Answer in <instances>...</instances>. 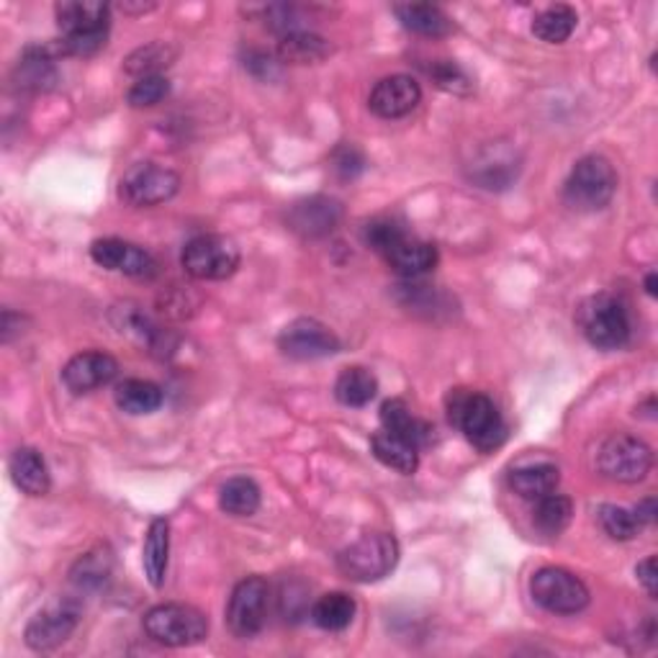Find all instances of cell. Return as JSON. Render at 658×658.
I'll return each instance as SVG.
<instances>
[{"label": "cell", "mask_w": 658, "mask_h": 658, "mask_svg": "<svg viewBox=\"0 0 658 658\" xmlns=\"http://www.w3.org/2000/svg\"><path fill=\"white\" fill-rule=\"evenodd\" d=\"M109 13L106 3L96 0H63L55 6L57 26L63 29V40L47 44L50 55L90 57L106 47L109 40Z\"/></svg>", "instance_id": "6da1fadb"}, {"label": "cell", "mask_w": 658, "mask_h": 658, "mask_svg": "<svg viewBox=\"0 0 658 658\" xmlns=\"http://www.w3.org/2000/svg\"><path fill=\"white\" fill-rule=\"evenodd\" d=\"M448 417L481 453H492L507 440V423L486 394L456 388L448 396Z\"/></svg>", "instance_id": "7a4b0ae2"}, {"label": "cell", "mask_w": 658, "mask_h": 658, "mask_svg": "<svg viewBox=\"0 0 658 658\" xmlns=\"http://www.w3.org/2000/svg\"><path fill=\"white\" fill-rule=\"evenodd\" d=\"M577 325L589 346L596 350H619L630 342V311L623 298L612 294H594L581 301Z\"/></svg>", "instance_id": "3957f363"}, {"label": "cell", "mask_w": 658, "mask_h": 658, "mask_svg": "<svg viewBox=\"0 0 658 658\" xmlns=\"http://www.w3.org/2000/svg\"><path fill=\"white\" fill-rule=\"evenodd\" d=\"M144 633L160 646L188 648L209 638V617L190 604L167 602L152 607L142 619Z\"/></svg>", "instance_id": "277c9868"}, {"label": "cell", "mask_w": 658, "mask_h": 658, "mask_svg": "<svg viewBox=\"0 0 658 658\" xmlns=\"http://www.w3.org/2000/svg\"><path fill=\"white\" fill-rule=\"evenodd\" d=\"M396 563H399V542L386 533L363 535L338 556L340 571L361 584L386 579L396 569Z\"/></svg>", "instance_id": "5b68a950"}, {"label": "cell", "mask_w": 658, "mask_h": 658, "mask_svg": "<svg viewBox=\"0 0 658 658\" xmlns=\"http://www.w3.org/2000/svg\"><path fill=\"white\" fill-rule=\"evenodd\" d=\"M617 194V173L607 157L586 155L571 167L566 180V204L579 211H600Z\"/></svg>", "instance_id": "8992f818"}, {"label": "cell", "mask_w": 658, "mask_h": 658, "mask_svg": "<svg viewBox=\"0 0 658 658\" xmlns=\"http://www.w3.org/2000/svg\"><path fill=\"white\" fill-rule=\"evenodd\" d=\"M596 469L617 484H638L654 469V450L630 432H615L600 446Z\"/></svg>", "instance_id": "52a82bcc"}, {"label": "cell", "mask_w": 658, "mask_h": 658, "mask_svg": "<svg viewBox=\"0 0 658 658\" xmlns=\"http://www.w3.org/2000/svg\"><path fill=\"white\" fill-rule=\"evenodd\" d=\"M180 265L196 281H227L240 267V248L221 234H198L186 242Z\"/></svg>", "instance_id": "ba28073f"}, {"label": "cell", "mask_w": 658, "mask_h": 658, "mask_svg": "<svg viewBox=\"0 0 658 658\" xmlns=\"http://www.w3.org/2000/svg\"><path fill=\"white\" fill-rule=\"evenodd\" d=\"M180 190V175L157 163H136L121 175L119 198L134 209L160 206Z\"/></svg>", "instance_id": "9c48e42d"}, {"label": "cell", "mask_w": 658, "mask_h": 658, "mask_svg": "<svg viewBox=\"0 0 658 658\" xmlns=\"http://www.w3.org/2000/svg\"><path fill=\"white\" fill-rule=\"evenodd\" d=\"M530 594L542 610L553 615H577L589 604V589L577 573L546 566L530 579Z\"/></svg>", "instance_id": "30bf717a"}, {"label": "cell", "mask_w": 658, "mask_h": 658, "mask_svg": "<svg viewBox=\"0 0 658 658\" xmlns=\"http://www.w3.org/2000/svg\"><path fill=\"white\" fill-rule=\"evenodd\" d=\"M80 615L83 604L80 600H73V596L47 604V607L36 612L32 623L26 625V646L32 650H40V654L55 650L75 633V627L80 623Z\"/></svg>", "instance_id": "8fae6325"}, {"label": "cell", "mask_w": 658, "mask_h": 658, "mask_svg": "<svg viewBox=\"0 0 658 658\" xmlns=\"http://www.w3.org/2000/svg\"><path fill=\"white\" fill-rule=\"evenodd\" d=\"M271 602V586L263 577H248L234 586L227 604V625L237 638L248 640L263 630Z\"/></svg>", "instance_id": "7c38bea8"}, {"label": "cell", "mask_w": 658, "mask_h": 658, "mask_svg": "<svg viewBox=\"0 0 658 658\" xmlns=\"http://www.w3.org/2000/svg\"><path fill=\"white\" fill-rule=\"evenodd\" d=\"M278 348L283 355L294 358V361H319V358L340 353V338L319 319L301 317L283 327Z\"/></svg>", "instance_id": "4fadbf2b"}, {"label": "cell", "mask_w": 658, "mask_h": 658, "mask_svg": "<svg viewBox=\"0 0 658 658\" xmlns=\"http://www.w3.org/2000/svg\"><path fill=\"white\" fill-rule=\"evenodd\" d=\"M90 257L106 271L132 275V278H152L157 273V260L147 250L136 248L132 242L106 237L90 244Z\"/></svg>", "instance_id": "5bb4252c"}, {"label": "cell", "mask_w": 658, "mask_h": 658, "mask_svg": "<svg viewBox=\"0 0 658 658\" xmlns=\"http://www.w3.org/2000/svg\"><path fill=\"white\" fill-rule=\"evenodd\" d=\"M423 101V88L409 75H388V78L379 80L376 88L371 90L369 109L376 113L379 119L394 121L409 117Z\"/></svg>", "instance_id": "9a60e30c"}, {"label": "cell", "mask_w": 658, "mask_h": 658, "mask_svg": "<svg viewBox=\"0 0 658 658\" xmlns=\"http://www.w3.org/2000/svg\"><path fill=\"white\" fill-rule=\"evenodd\" d=\"M117 376V358L101 353V350H88V353L75 355L63 369V384L70 388L73 394H90L96 392V388L109 386Z\"/></svg>", "instance_id": "2e32d148"}, {"label": "cell", "mask_w": 658, "mask_h": 658, "mask_svg": "<svg viewBox=\"0 0 658 658\" xmlns=\"http://www.w3.org/2000/svg\"><path fill=\"white\" fill-rule=\"evenodd\" d=\"M342 221L340 201L329 196H311L296 201L288 211V227L301 237H325Z\"/></svg>", "instance_id": "e0dca14e"}, {"label": "cell", "mask_w": 658, "mask_h": 658, "mask_svg": "<svg viewBox=\"0 0 658 658\" xmlns=\"http://www.w3.org/2000/svg\"><path fill=\"white\" fill-rule=\"evenodd\" d=\"M384 257L396 273L407 275V278H419V275L435 271V265H438L440 260L438 250H435L430 242L417 240V237L412 234H404Z\"/></svg>", "instance_id": "ac0fdd59"}, {"label": "cell", "mask_w": 658, "mask_h": 658, "mask_svg": "<svg viewBox=\"0 0 658 658\" xmlns=\"http://www.w3.org/2000/svg\"><path fill=\"white\" fill-rule=\"evenodd\" d=\"M9 471L17 489H21L26 496H44L52 486V476L40 450L34 448H19L11 453Z\"/></svg>", "instance_id": "d6986e66"}, {"label": "cell", "mask_w": 658, "mask_h": 658, "mask_svg": "<svg viewBox=\"0 0 658 658\" xmlns=\"http://www.w3.org/2000/svg\"><path fill=\"white\" fill-rule=\"evenodd\" d=\"M396 19L402 21L404 29H409L412 34L427 36V40H440L453 32V21L446 11H440L438 6L430 3H404L394 9Z\"/></svg>", "instance_id": "ffe728a7"}, {"label": "cell", "mask_w": 658, "mask_h": 658, "mask_svg": "<svg viewBox=\"0 0 658 658\" xmlns=\"http://www.w3.org/2000/svg\"><path fill=\"white\" fill-rule=\"evenodd\" d=\"M167 558H171V523L163 517L152 519L147 538H144L142 550V566L147 573L150 584L160 589L167 577Z\"/></svg>", "instance_id": "44dd1931"}, {"label": "cell", "mask_w": 658, "mask_h": 658, "mask_svg": "<svg viewBox=\"0 0 658 658\" xmlns=\"http://www.w3.org/2000/svg\"><path fill=\"white\" fill-rule=\"evenodd\" d=\"M558 484H561V471L553 463L523 465V469H515L509 473L512 492L530 502H538L542 496L553 494Z\"/></svg>", "instance_id": "7402d4cb"}, {"label": "cell", "mask_w": 658, "mask_h": 658, "mask_svg": "<svg viewBox=\"0 0 658 658\" xmlns=\"http://www.w3.org/2000/svg\"><path fill=\"white\" fill-rule=\"evenodd\" d=\"M371 450L373 456L379 458L386 469H394L404 473V476H412L419 465V448L415 442L399 438V435L381 430L371 438Z\"/></svg>", "instance_id": "603a6c76"}, {"label": "cell", "mask_w": 658, "mask_h": 658, "mask_svg": "<svg viewBox=\"0 0 658 658\" xmlns=\"http://www.w3.org/2000/svg\"><path fill=\"white\" fill-rule=\"evenodd\" d=\"M381 425H384L386 432L399 435V438L415 442L417 448L430 442L432 427L423 423V419L407 407V402L402 399H388L384 407H381Z\"/></svg>", "instance_id": "cb8c5ba5"}, {"label": "cell", "mask_w": 658, "mask_h": 658, "mask_svg": "<svg viewBox=\"0 0 658 658\" xmlns=\"http://www.w3.org/2000/svg\"><path fill=\"white\" fill-rule=\"evenodd\" d=\"M17 86L24 90H50L57 83L55 57L50 55L47 47H29L24 57L19 59L17 70H13Z\"/></svg>", "instance_id": "d4e9b609"}, {"label": "cell", "mask_w": 658, "mask_h": 658, "mask_svg": "<svg viewBox=\"0 0 658 658\" xmlns=\"http://www.w3.org/2000/svg\"><path fill=\"white\" fill-rule=\"evenodd\" d=\"M332 55V44L314 32H296L281 36L278 57L286 65H317Z\"/></svg>", "instance_id": "484cf974"}, {"label": "cell", "mask_w": 658, "mask_h": 658, "mask_svg": "<svg viewBox=\"0 0 658 658\" xmlns=\"http://www.w3.org/2000/svg\"><path fill=\"white\" fill-rule=\"evenodd\" d=\"M113 399H117L119 409L127 412V415H152V412H157L163 407V388L157 384H152V381H144V379H129L124 384L117 386V392H113Z\"/></svg>", "instance_id": "4316f807"}, {"label": "cell", "mask_w": 658, "mask_h": 658, "mask_svg": "<svg viewBox=\"0 0 658 658\" xmlns=\"http://www.w3.org/2000/svg\"><path fill=\"white\" fill-rule=\"evenodd\" d=\"M379 394V381L369 369H361V365H353V369H346L335 381V396H338L340 404L346 407L361 409L369 407V404L376 399Z\"/></svg>", "instance_id": "83f0119b"}, {"label": "cell", "mask_w": 658, "mask_h": 658, "mask_svg": "<svg viewBox=\"0 0 658 658\" xmlns=\"http://www.w3.org/2000/svg\"><path fill=\"white\" fill-rule=\"evenodd\" d=\"M355 617V600L346 592H329L319 596L311 607V623L327 633H340Z\"/></svg>", "instance_id": "f1b7e54d"}, {"label": "cell", "mask_w": 658, "mask_h": 658, "mask_svg": "<svg viewBox=\"0 0 658 658\" xmlns=\"http://www.w3.org/2000/svg\"><path fill=\"white\" fill-rule=\"evenodd\" d=\"M579 24L577 11L571 6H548L546 11H540L533 21V34L546 44H563L573 34V29Z\"/></svg>", "instance_id": "f546056e"}, {"label": "cell", "mask_w": 658, "mask_h": 658, "mask_svg": "<svg viewBox=\"0 0 658 658\" xmlns=\"http://www.w3.org/2000/svg\"><path fill=\"white\" fill-rule=\"evenodd\" d=\"M219 507L232 517H252L260 509V486L248 476L229 479L219 492Z\"/></svg>", "instance_id": "4dcf8cb0"}, {"label": "cell", "mask_w": 658, "mask_h": 658, "mask_svg": "<svg viewBox=\"0 0 658 658\" xmlns=\"http://www.w3.org/2000/svg\"><path fill=\"white\" fill-rule=\"evenodd\" d=\"M573 517V502L563 494H548L535 502L533 507V523L540 533L546 535H561L571 525Z\"/></svg>", "instance_id": "1f68e13d"}, {"label": "cell", "mask_w": 658, "mask_h": 658, "mask_svg": "<svg viewBox=\"0 0 658 658\" xmlns=\"http://www.w3.org/2000/svg\"><path fill=\"white\" fill-rule=\"evenodd\" d=\"M175 59V50L167 47L163 42L147 44V47L134 50L132 55L124 59V70L129 75H136V80L147 78V75H163L160 70L167 67Z\"/></svg>", "instance_id": "d6a6232c"}, {"label": "cell", "mask_w": 658, "mask_h": 658, "mask_svg": "<svg viewBox=\"0 0 658 658\" xmlns=\"http://www.w3.org/2000/svg\"><path fill=\"white\" fill-rule=\"evenodd\" d=\"M600 525L612 540H633L643 530V523L635 515V509L617 507V504H602Z\"/></svg>", "instance_id": "836d02e7"}, {"label": "cell", "mask_w": 658, "mask_h": 658, "mask_svg": "<svg viewBox=\"0 0 658 658\" xmlns=\"http://www.w3.org/2000/svg\"><path fill=\"white\" fill-rule=\"evenodd\" d=\"M404 234L409 232L394 219H373L363 227V242L369 244L371 250H376L379 255H386V252L392 250Z\"/></svg>", "instance_id": "e575fe53"}, {"label": "cell", "mask_w": 658, "mask_h": 658, "mask_svg": "<svg viewBox=\"0 0 658 658\" xmlns=\"http://www.w3.org/2000/svg\"><path fill=\"white\" fill-rule=\"evenodd\" d=\"M171 94V80L165 75H147V78H140L129 88L127 101L134 109H150V106H157L163 98Z\"/></svg>", "instance_id": "d590c367"}, {"label": "cell", "mask_w": 658, "mask_h": 658, "mask_svg": "<svg viewBox=\"0 0 658 658\" xmlns=\"http://www.w3.org/2000/svg\"><path fill=\"white\" fill-rule=\"evenodd\" d=\"M109 558L106 553H88L83 556L73 569V581L80 589H96L109 579Z\"/></svg>", "instance_id": "8d00e7d4"}, {"label": "cell", "mask_w": 658, "mask_h": 658, "mask_svg": "<svg viewBox=\"0 0 658 658\" xmlns=\"http://www.w3.org/2000/svg\"><path fill=\"white\" fill-rule=\"evenodd\" d=\"M430 75L442 90H448V94L463 96V94H469V90H471L469 75H465L458 65L448 63V59H442V63L430 67Z\"/></svg>", "instance_id": "74e56055"}, {"label": "cell", "mask_w": 658, "mask_h": 658, "mask_svg": "<svg viewBox=\"0 0 658 658\" xmlns=\"http://www.w3.org/2000/svg\"><path fill=\"white\" fill-rule=\"evenodd\" d=\"M332 163H335V171H338L340 178L353 180L363 173L365 157H363V152L355 147V144H342V147L335 150Z\"/></svg>", "instance_id": "f35d334b"}, {"label": "cell", "mask_w": 658, "mask_h": 658, "mask_svg": "<svg viewBox=\"0 0 658 658\" xmlns=\"http://www.w3.org/2000/svg\"><path fill=\"white\" fill-rule=\"evenodd\" d=\"M635 573H638V581L643 586H646L648 596H658V563H656V556H648L646 561L638 563V569H635Z\"/></svg>", "instance_id": "ab89813d"}, {"label": "cell", "mask_w": 658, "mask_h": 658, "mask_svg": "<svg viewBox=\"0 0 658 658\" xmlns=\"http://www.w3.org/2000/svg\"><path fill=\"white\" fill-rule=\"evenodd\" d=\"M635 515H638V519L643 525H650L656 519V500L654 496H648V500H643L638 507H633Z\"/></svg>", "instance_id": "60d3db41"}, {"label": "cell", "mask_w": 658, "mask_h": 658, "mask_svg": "<svg viewBox=\"0 0 658 658\" xmlns=\"http://www.w3.org/2000/svg\"><path fill=\"white\" fill-rule=\"evenodd\" d=\"M119 9L124 13H147L155 9V3H121Z\"/></svg>", "instance_id": "b9f144b4"}, {"label": "cell", "mask_w": 658, "mask_h": 658, "mask_svg": "<svg viewBox=\"0 0 658 658\" xmlns=\"http://www.w3.org/2000/svg\"><path fill=\"white\" fill-rule=\"evenodd\" d=\"M656 283H658V275H656V271H650L646 275V294L648 296H656Z\"/></svg>", "instance_id": "7bdbcfd3"}]
</instances>
